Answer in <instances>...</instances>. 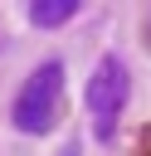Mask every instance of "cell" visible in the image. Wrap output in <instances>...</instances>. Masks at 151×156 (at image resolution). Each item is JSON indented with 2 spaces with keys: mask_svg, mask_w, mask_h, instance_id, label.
I'll list each match as a JSON object with an SVG mask.
<instances>
[{
  "mask_svg": "<svg viewBox=\"0 0 151 156\" xmlns=\"http://www.w3.org/2000/svg\"><path fill=\"white\" fill-rule=\"evenodd\" d=\"M83 102H88V112L97 117V136H107L112 132V112L127 102V68H122V58H102L97 68H93V78H88V88H83Z\"/></svg>",
  "mask_w": 151,
  "mask_h": 156,
  "instance_id": "obj_2",
  "label": "cell"
},
{
  "mask_svg": "<svg viewBox=\"0 0 151 156\" xmlns=\"http://www.w3.org/2000/svg\"><path fill=\"white\" fill-rule=\"evenodd\" d=\"M78 15V0H34L29 5V24L34 29H58Z\"/></svg>",
  "mask_w": 151,
  "mask_h": 156,
  "instance_id": "obj_3",
  "label": "cell"
},
{
  "mask_svg": "<svg viewBox=\"0 0 151 156\" xmlns=\"http://www.w3.org/2000/svg\"><path fill=\"white\" fill-rule=\"evenodd\" d=\"M58 102H63V63L49 58V63H39V68L24 78V88H19L10 117H15L19 132L39 136V132H49V127L58 122Z\"/></svg>",
  "mask_w": 151,
  "mask_h": 156,
  "instance_id": "obj_1",
  "label": "cell"
}]
</instances>
